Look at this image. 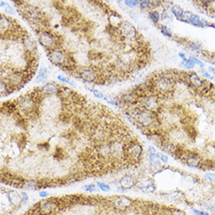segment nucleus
Wrapping results in <instances>:
<instances>
[{
	"instance_id": "f257e3e1",
	"label": "nucleus",
	"mask_w": 215,
	"mask_h": 215,
	"mask_svg": "<svg viewBox=\"0 0 215 215\" xmlns=\"http://www.w3.org/2000/svg\"><path fill=\"white\" fill-rule=\"evenodd\" d=\"M143 146L136 139H132L126 143L125 164L129 165L138 164L141 162L143 157Z\"/></svg>"
},
{
	"instance_id": "f03ea898",
	"label": "nucleus",
	"mask_w": 215,
	"mask_h": 215,
	"mask_svg": "<svg viewBox=\"0 0 215 215\" xmlns=\"http://www.w3.org/2000/svg\"><path fill=\"white\" fill-rule=\"evenodd\" d=\"M38 35L39 44L48 51L56 48H61L60 45H61L62 40L60 35H57L47 30H42L39 33H38Z\"/></svg>"
},
{
	"instance_id": "7ed1b4c3",
	"label": "nucleus",
	"mask_w": 215,
	"mask_h": 215,
	"mask_svg": "<svg viewBox=\"0 0 215 215\" xmlns=\"http://www.w3.org/2000/svg\"><path fill=\"white\" fill-rule=\"evenodd\" d=\"M135 203V200L127 196H116L110 201L113 208L119 213L124 214L132 209Z\"/></svg>"
},
{
	"instance_id": "20e7f679",
	"label": "nucleus",
	"mask_w": 215,
	"mask_h": 215,
	"mask_svg": "<svg viewBox=\"0 0 215 215\" xmlns=\"http://www.w3.org/2000/svg\"><path fill=\"white\" fill-rule=\"evenodd\" d=\"M48 57L52 64L63 67L67 64H71L69 63V52H67L62 48H56L53 50L48 51Z\"/></svg>"
},
{
	"instance_id": "39448f33",
	"label": "nucleus",
	"mask_w": 215,
	"mask_h": 215,
	"mask_svg": "<svg viewBox=\"0 0 215 215\" xmlns=\"http://www.w3.org/2000/svg\"><path fill=\"white\" fill-rule=\"evenodd\" d=\"M182 162L191 168H201V166L203 162V158L202 155L198 152L192 151L186 149L185 152L181 157Z\"/></svg>"
},
{
	"instance_id": "423d86ee",
	"label": "nucleus",
	"mask_w": 215,
	"mask_h": 215,
	"mask_svg": "<svg viewBox=\"0 0 215 215\" xmlns=\"http://www.w3.org/2000/svg\"><path fill=\"white\" fill-rule=\"evenodd\" d=\"M136 188L146 194L154 193L157 190V186L155 185L154 182L150 178H143L140 180L138 179Z\"/></svg>"
},
{
	"instance_id": "0eeeda50",
	"label": "nucleus",
	"mask_w": 215,
	"mask_h": 215,
	"mask_svg": "<svg viewBox=\"0 0 215 215\" xmlns=\"http://www.w3.org/2000/svg\"><path fill=\"white\" fill-rule=\"evenodd\" d=\"M138 178L132 175H126L121 178L119 181L120 188L124 190H128L131 188L136 187Z\"/></svg>"
},
{
	"instance_id": "6e6552de",
	"label": "nucleus",
	"mask_w": 215,
	"mask_h": 215,
	"mask_svg": "<svg viewBox=\"0 0 215 215\" xmlns=\"http://www.w3.org/2000/svg\"><path fill=\"white\" fill-rule=\"evenodd\" d=\"M23 46L24 48V51L31 52V53H36L37 52V44L35 41L34 40L32 36H30L28 33L25 34L21 40Z\"/></svg>"
},
{
	"instance_id": "1a4fd4ad",
	"label": "nucleus",
	"mask_w": 215,
	"mask_h": 215,
	"mask_svg": "<svg viewBox=\"0 0 215 215\" xmlns=\"http://www.w3.org/2000/svg\"><path fill=\"white\" fill-rule=\"evenodd\" d=\"M6 197L8 203L11 206L18 207L22 205V199L20 193L17 192L16 190H9L6 193Z\"/></svg>"
},
{
	"instance_id": "9d476101",
	"label": "nucleus",
	"mask_w": 215,
	"mask_h": 215,
	"mask_svg": "<svg viewBox=\"0 0 215 215\" xmlns=\"http://www.w3.org/2000/svg\"><path fill=\"white\" fill-rule=\"evenodd\" d=\"M187 81H188V84H191V85H192L193 88H196V89H201L202 88L204 87V86L206 85L204 84L206 81H203V80H202V79L198 76L196 73L193 71H191L188 73Z\"/></svg>"
},
{
	"instance_id": "9b49d317",
	"label": "nucleus",
	"mask_w": 215,
	"mask_h": 215,
	"mask_svg": "<svg viewBox=\"0 0 215 215\" xmlns=\"http://www.w3.org/2000/svg\"><path fill=\"white\" fill-rule=\"evenodd\" d=\"M164 196L168 201L176 203L183 201L186 199V193L182 190L170 191L169 193H166Z\"/></svg>"
},
{
	"instance_id": "f8f14e48",
	"label": "nucleus",
	"mask_w": 215,
	"mask_h": 215,
	"mask_svg": "<svg viewBox=\"0 0 215 215\" xmlns=\"http://www.w3.org/2000/svg\"><path fill=\"white\" fill-rule=\"evenodd\" d=\"M60 85L55 82H49L41 88L43 95L45 96H52L58 93Z\"/></svg>"
},
{
	"instance_id": "ddd939ff",
	"label": "nucleus",
	"mask_w": 215,
	"mask_h": 215,
	"mask_svg": "<svg viewBox=\"0 0 215 215\" xmlns=\"http://www.w3.org/2000/svg\"><path fill=\"white\" fill-rule=\"evenodd\" d=\"M203 155L202 157L204 160H210L215 161V143L214 142H210L205 145L203 149Z\"/></svg>"
},
{
	"instance_id": "4468645a",
	"label": "nucleus",
	"mask_w": 215,
	"mask_h": 215,
	"mask_svg": "<svg viewBox=\"0 0 215 215\" xmlns=\"http://www.w3.org/2000/svg\"><path fill=\"white\" fill-rule=\"evenodd\" d=\"M23 188H27L32 190H36L39 188V181L35 179L25 180Z\"/></svg>"
},
{
	"instance_id": "2eb2a0df",
	"label": "nucleus",
	"mask_w": 215,
	"mask_h": 215,
	"mask_svg": "<svg viewBox=\"0 0 215 215\" xmlns=\"http://www.w3.org/2000/svg\"><path fill=\"white\" fill-rule=\"evenodd\" d=\"M1 96H6L8 94H10L13 92V90L11 88V86L9 85L8 81L6 80L2 79L1 80Z\"/></svg>"
},
{
	"instance_id": "dca6fc26",
	"label": "nucleus",
	"mask_w": 215,
	"mask_h": 215,
	"mask_svg": "<svg viewBox=\"0 0 215 215\" xmlns=\"http://www.w3.org/2000/svg\"><path fill=\"white\" fill-rule=\"evenodd\" d=\"M48 70L45 67H42L39 70L38 74L35 78V81L37 83H42L47 79Z\"/></svg>"
},
{
	"instance_id": "f3484780",
	"label": "nucleus",
	"mask_w": 215,
	"mask_h": 215,
	"mask_svg": "<svg viewBox=\"0 0 215 215\" xmlns=\"http://www.w3.org/2000/svg\"><path fill=\"white\" fill-rule=\"evenodd\" d=\"M170 11H171V13H172V14L174 16L176 17V18H177L178 20L180 19V18H182V16H183L184 14L183 9H182L181 6H179L178 5H174V6L171 7Z\"/></svg>"
},
{
	"instance_id": "a211bd4d",
	"label": "nucleus",
	"mask_w": 215,
	"mask_h": 215,
	"mask_svg": "<svg viewBox=\"0 0 215 215\" xmlns=\"http://www.w3.org/2000/svg\"><path fill=\"white\" fill-rule=\"evenodd\" d=\"M149 15H150V18L151 19V20L154 24H157L159 23L160 20V14L159 12L157 11V10H151Z\"/></svg>"
},
{
	"instance_id": "6ab92c4d",
	"label": "nucleus",
	"mask_w": 215,
	"mask_h": 215,
	"mask_svg": "<svg viewBox=\"0 0 215 215\" xmlns=\"http://www.w3.org/2000/svg\"><path fill=\"white\" fill-rule=\"evenodd\" d=\"M203 180L205 182L211 183L212 185L215 184V173L207 172L203 175Z\"/></svg>"
},
{
	"instance_id": "aec40b11",
	"label": "nucleus",
	"mask_w": 215,
	"mask_h": 215,
	"mask_svg": "<svg viewBox=\"0 0 215 215\" xmlns=\"http://www.w3.org/2000/svg\"><path fill=\"white\" fill-rule=\"evenodd\" d=\"M190 211L193 215H211L207 211L204 210H200L194 206H190Z\"/></svg>"
},
{
	"instance_id": "412c9836",
	"label": "nucleus",
	"mask_w": 215,
	"mask_h": 215,
	"mask_svg": "<svg viewBox=\"0 0 215 215\" xmlns=\"http://www.w3.org/2000/svg\"><path fill=\"white\" fill-rule=\"evenodd\" d=\"M160 29L161 33L167 37H172V32L165 25H160Z\"/></svg>"
},
{
	"instance_id": "4be33fe9",
	"label": "nucleus",
	"mask_w": 215,
	"mask_h": 215,
	"mask_svg": "<svg viewBox=\"0 0 215 215\" xmlns=\"http://www.w3.org/2000/svg\"><path fill=\"white\" fill-rule=\"evenodd\" d=\"M182 64H184V67H185V68L187 70H192L193 69L194 67H195V63H194V62H193V60H191L190 59H187V60H184L182 61Z\"/></svg>"
},
{
	"instance_id": "5701e85b",
	"label": "nucleus",
	"mask_w": 215,
	"mask_h": 215,
	"mask_svg": "<svg viewBox=\"0 0 215 215\" xmlns=\"http://www.w3.org/2000/svg\"><path fill=\"white\" fill-rule=\"evenodd\" d=\"M151 3L152 1H149V0H141L139 1V6L142 9H146L151 8Z\"/></svg>"
},
{
	"instance_id": "b1692460",
	"label": "nucleus",
	"mask_w": 215,
	"mask_h": 215,
	"mask_svg": "<svg viewBox=\"0 0 215 215\" xmlns=\"http://www.w3.org/2000/svg\"><path fill=\"white\" fill-rule=\"evenodd\" d=\"M156 157L160 161L161 163H164V164H168V157L167 155L162 153V152H157L156 153Z\"/></svg>"
},
{
	"instance_id": "393cba45",
	"label": "nucleus",
	"mask_w": 215,
	"mask_h": 215,
	"mask_svg": "<svg viewBox=\"0 0 215 215\" xmlns=\"http://www.w3.org/2000/svg\"><path fill=\"white\" fill-rule=\"evenodd\" d=\"M197 2V4L199 5L201 8L208 10V9H210V6H211V3L214 2L213 1H198V2Z\"/></svg>"
},
{
	"instance_id": "a878e982",
	"label": "nucleus",
	"mask_w": 215,
	"mask_h": 215,
	"mask_svg": "<svg viewBox=\"0 0 215 215\" xmlns=\"http://www.w3.org/2000/svg\"><path fill=\"white\" fill-rule=\"evenodd\" d=\"M169 215H188L184 211L178 208H170Z\"/></svg>"
},
{
	"instance_id": "bb28decb",
	"label": "nucleus",
	"mask_w": 215,
	"mask_h": 215,
	"mask_svg": "<svg viewBox=\"0 0 215 215\" xmlns=\"http://www.w3.org/2000/svg\"><path fill=\"white\" fill-rule=\"evenodd\" d=\"M96 186H97V187L100 189V190L103 191V192H109V191L110 190V186L107 185V184L103 183V182H97Z\"/></svg>"
},
{
	"instance_id": "cd10ccee",
	"label": "nucleus",
	"mask_w": 215,
	"mask_h": 215,
	"mask_svg": "<svg viewBox=\"0 0 215 215\" xmlns=\"http://www.w3.org/2000/svg\"><path fill=\"white\" fill-rule=\"evenodd\" d=\"M104 100L106 101L109 104H111L113 106H117L118 105V100H117V98L114 99V98H112L111 96H106L104 97Z\"/></svg>"
},
{
	"instance_id": "c85d7f7f",
	"label": "nucleus",
	"mask_w": 215,
	"mask_h": 215,
	"mask_svg": "<svg viewBox=\"0 0 215 215\" xmlns=\"http://www.w3.org/2000/svg\"><path fill=\"white\" fill-rule=\"evenodd\" d=\"M83 189L85 191H88V192H94L96 190H98L99 188L94 184H88V185L83 186Z\"/></svg>"
},
{
	"instance_id": "c756f323",
	"label": "nucleus",
	"mask_w": 215,
	"mask_h": 215,
	"mask_svg": "<svg viewBox=\"0 0 215 215\" xmlns=\"http://www.w3.org/2000/svg\"><path fill=\"white\" fill-rule=\"evenodd\" d=\"M57 78H58L59 81H60L61 82L65 83V84H69V85H73V86H74V83H73V81H72L69 78L64 77L63 76V75H58V76H57Z\"/></svg>"
},
{
	"instance_id": "7c9ffc66",
	"label": "nucleus",
	"mask_w": 215,
	"mask_h": 215,
	"mask_svg": "<svg viewBox=\"0 0 215 215\" xmlns=\"http://www.w3.org/2000/svg\"><path fill=\"white\" fill-rule=\"evenodd\" d=\"M139 3V1L138 0H127L124 1V4L129 8H134L136 6H138Z\"/></svg>"
},
{
	"instance_id": "2f4dec72",
	"label": "nucleus",
	"mask_w": 215,
	"mask_h": 215,
	"mask_svg": "<svg viewBox=\"0 0 215 215\" xmlns=\"http://www.w3.org/2000/svg\"><path fill=\"white\" fill-rule=\"evenodd\" d=\"M5 12H6L8 15H15V14H16L15 9H14L11 6H9V4L5 7Z\"/></svg>"
},
{
	"instance_id": "473e14b6",
	"label": "nucleus",
	"mask_w": 215,
	"mask_h": 215,
	"mask_svg": "<svg viewBox=\"0 0 215 215\" xmlns=\"http://www.w3.org/2000/svg\"><path fill=\"white\" fill-rule=\"evenodd\" d=\"M20 195H21V199H22V205L23 204L27 203V202H28V199H29L28 195L25 192H21Z\"/></svg>"
},
{
	"instance_id": "72a5a7b5",
	"label": "nucleus",
	"mask_w": 215,
	"mask_h": 215,
	"mask_svg": "<svg viewBox=\"0 0 215 215\" xmlns=\"http://www.w3.org/2000/svg\"><path fill=\"white\" fill-rule=\"evenodd\" d=\"M92 93L94 95V96H96V98H99V99H104V95L101 92H99V90L96 89H93L92 90Z\"/></svg>"
},
{
	"instance_id": "f704fd0d",
	"label": "nucleus",
	"mask_w": 215,
	"mask_h": 215,
	"mask_svg": "<svg viewBox=\"0 0 215 215\" xmlns=\"http://www.w3.org/2000/svg\"><path fill=\"white\" fill-rule=\"evenodd\" d=\"M189 59H190L191 60H193V62H194V63H195V64L199 65V67H202V68H203V67H204L203 63L202 61L199 60H198V59L196 58V57H193V56H190V57H189Z\"/></svg>"
},
{
	"instance_id": "c9c22d12",
	"label": "nucleus",
	"mask_w": 215,
	"mask_h": 215,
	"mask_svg": "<svg viewBox=\"0 0 215 215\" xmlns=\"http://www.w3.org/2000/svg\"><path fill=\"white\" fill-rule=\"evenodd\" d=\"M38 148L41 149V150H48L50 149V145L46 142H42V143L38 145Z\"/></svg>"
},
{
	"instance_id": "e433bc0d",
	"label": "nucleus",
	"mask_w": 215,
	"mask_h": 215,
	"mask_svg": "<svg viewBox=\"0 0 215 215\" xmlns=\"http://www.w3.org/2000/svg\"><path fill=\"white\" fill-rule=\"evenodd\" d=\"M147 152H148V155H152V154H156L157 153V151H156V149L152 146H150L148 148V150H147Z\"/></svg>"
},
{
	"instance_id": "4c0bfd02",
	"label": "nucleus",
	"mask_w": 215,
	"mask_h": 215,
	"mask_svg": "<svg viewBox=\"0 0 215 215\" xmlns=\"http://www.w3.org/2000/svg\"><path fill=\"white\" fill-rule=\"evenodd\" d=\"M49 195V193L46 192V191H41L40 193H39V196L42 198H46Z\"/></svg>"
},
{
	"instance_id": "58836bf2",
	"label": "nucleus",
	"mask_w": 215,
	"mask_h": 215,
	"mask_svg": "<svg viewBox=\"0 0 215 215\" xmlns=\"http://www.w3.org/2000/svg\"><path fill=\"white\" fill-rule=\"evenodd\" d=\"M203 76L205 77V78H206L211 79V80H213V79H214L213 77L211 76V74H209V73H207V72H204Z\"/></svg>"
},
{
	"instance_id": "ea45409f",
	"label": "nucleus",
	"mask_w": 215,
	"mask_h": 215,
	"mask_svg": "<svg viewBox=\"0 0 215 215\" xmlns=\"http://www.w3.org/2000/svg\"><path fill=\"white\" fill-rule=\"evenodd\" d=\"M178 56H179L182 59V60H183V61L186 60H187V59H186V55H185L184 53H182V52H180V53L178 54Z\"/></svg>"
},
{
	"instance_id": "a19ab883",
	"label": "nucleus",
	"mask_w": 215,
	"mask_h": 215,
	"mask_svg": "<svg viewBox=\"0 0 215 215\" xmlns=\"http://www.w3.org/2000/svg\"><path fill=\"white\" fill-rule=\"evenodd\" d=\"M209 72H211L212 74H215V68L213 67H208Z\"/></svg>"
},
{
	"instance_id": "79ce46f5",
	"label": "nucleus",
	"mask_w": 215,
	"mask_h": 215,
	"mask_svg": "<svg viewBox=\"0 0 215 215\" xmlns=\"http://www.w3.org/2000/svg\"><path fill=\"white\" fill-rule=\"evenodd\" d=\"M7 3H6L5 2H2V1H1L0 2V6H1V8H3V7H6L7 6Z\"/></svg>"
},
{
	"instance_id": "37998d69",
	"label": "nucleus",
	"mask_w": 215,
	"mask_h": 215,
	"mask_svg": "<svg viewBox=\"0 0 215 215\" xmlns=\"http://www.w3.org/2000/svg\"><path fill=\"white\" fill-rule=\"evenodd\" d=\"M214 168H215V161H214Z\"/></svg>"
}]
</instances>
